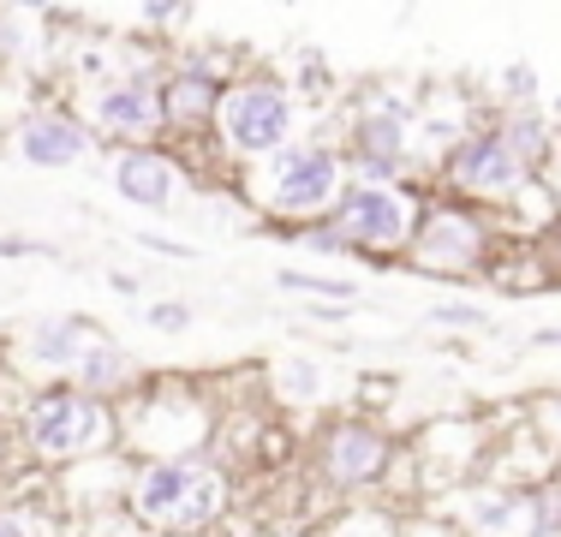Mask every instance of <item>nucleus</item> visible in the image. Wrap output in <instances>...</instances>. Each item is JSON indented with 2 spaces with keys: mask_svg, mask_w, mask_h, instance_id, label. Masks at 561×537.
Returning a JSON list of instances; mask_svg holds the SVG:
<instances>
[{
  "mask_svg": "<svg viewBox=\"0 0 561 537\" xmlns=\"http://www.w3.org/2000/svg\"><path fill=\"white\" fill-rule=\"evenodd\" d=\"M531 346H561V329H538V334H531Z\"/></svg>",
  "mask_w": 561,
  "mask_h": 537,
  "instance_id": "f704fd0d",
  "label": "nucleus"
},
{
  "mask_svg": "<svg viewBox=\"0 0 561 537\" xmlns=\"http://www.w3.org/2000/svg\"><path fill=\"white\" fill-rule=\"evenodd\" d=\"M168 66V60H162ZM162 66H114L102 84H90L84 119L96 132V150H150L162 144Z\"/></svg>",
  "mask_w": 561,
  "mask_h": 537,
  "instance_id": "9b49d317",
  "label": "nucleus"
},
{
  "mask_svg": "<svg viewBox=\"0 0 561 537\" xmlns=\"http://www.w3.org/2000/svg\"><path fill=\"white\" fill-rule=\"evenodd\" d=\"M108 185H114L119 204L162 215V209L180 204L185 156L168 150V144H150V150H114V156H108Z\"/></svg>",
  "mask_w": 561,
  "mask_h": 537,
  "instance_id": "2eb2a0df",
  "label": "nucleus"
},
{
  "mask_svg": "<svg viewBox=\"0 0 561 537\" xmlns=\"http://www.w3.org/2000/svg\"><path fill=\"white\" fill-rule=\"evenodd\" d=\"M108 287H114V293H126V299H131V293L144 287V275H126V268H114V275H108Z\"/></svg>",
  "mask_w": 561,
  "mask_h": 537,
  "instance_id": "473e14b6",
  "label": "nucleus"
},
{
  "mask_svg": "<svg viewBox=\"0 0 561 537\" xmlns=\"http://www.w3.org/2000/svg\"><path fill=\"white\" fill-rule=\"evenodd\" d=\"M114 424H119V454L131 466L138 460H192V454H216L221 407L192 376H150L144 395H131L114 412Z\"/></svg>",
  "mask_w": 561,
  "mask_h": 537,
  "instance_id": "20e7f679",
  "label": "nucleus"
},
{
  "mask_svg": "<svg viewBox=\"0 0 561 537\" xmlns=\"http://www.w3.org/2000/svg\"><path fill=\"white\" fill-rule=\"evenodd\" d=\"M538 258H543V263H550V275L561 281V215H556V227H550V233H543V239H538Z\"/></svg>",
  "mask_w": 561,
  "mask_h": 537,
  "instance_id": "7c9ffc66",
  "label": "nucleus"
},
{
  "mask_svg": "<svg viewBox=\"0 0 561 537\" xmlns=\"http://www.w3.org/2000/svg\"><path fill=\"white\" fill-rule=\"evenodd\" d=\"M496 251H502L496 215L460 204V197L431 192L424 221H419V233H412L407 263H400V268L431 275V281H454V287H472V281H484V268L496 263Z\"/></svg>",
  "mask_w": 561,
  "mask_h": 537,
  "instance_id": "0eeeda50",
  "label": "nucleus"
},
{
  "mask_svg": "<svg viewBox=\"0 0 561 537\" xmlns=\"http://www.w3.org/2000/svg\"><path fill=\"white\" fill-rule=\"evenodd\" d=\"M424 204H431V185L424 180H400V185L346 180V192L329 209V221L346 233L358 263H407V245L424 221Z\"/></svg>",
  "mask_w": 561,
  "mask_h": 537,
  "instance_id": "1a4fd4ad",
  "label": "nucleus"
},
{
  "mask_svg": "<svg viewBox=\"0 0 561 537\" xmlns=\"http://www.w3.org/2000/svg\"><path fill=\"white\" fill-rule=\"evenodd\" d=\"M526 185H538V173L519 168V156L496 138L490 114L478 119V126L466 132V138L454 144V150H448L443 161H436V173H431V192L460 197V204L490 209V215H502L519 192H526Z\"/></svg>",
  "mask_w": 561,
  "mask_h": 537,
  "instance_id": "9d476101",
  "label": "nucleus"
},
{
  "mask_svg": "<svg viewBox=\"0 0 561 537\" xmlns=\"http://www.w3.org/2000/svg\"><path fill=\"white\" fill-rule=\"evenodd\" d=\"M192 322H197V311H192L185 299H150V305H144V329L162 334V341H180V334H192Z\"/></svg>",
  "mask_w": 561,
  "mask_h": 537,
  "instance_id": "5701e85b",
  "label": "nucleus"
},
{
  "mask_svg": "<svg viewBox=\"0 0 561 537\" xmlns=\"http://www.w3.org/2000/svg\"><path fill=\"white\" fill-rule=\"evenodd\" d=\"M346 192V156L341 138H293L287 150H275L270 161L245 168L233 180V197L257 215L263 227H305L323 221Z\"/></svg>",
  "mask_w": 561,
  "mask_h": 537,
  "instance_id": "f03ea898",
  "label": "nucleus"
},
{
  "mask_svg": "<svg viewBox=\"0 0 561 537\" xmlns=\"http://www.w3.org/2000/svg\"><path fill=\"white\" fill-rule=\"evenodd\" d=\"M263 233H280V239H287L293 251H305V258L358 263V258H353V245H346V233H341L335 221H329V215H323V221H305V227H263Z\"/></svg>",
  "mask_w": 561,
  "mask_h": 537,
  "instance_id": "6ab92c4d",
  "label": "nucleus"
},
{
  "mask_svg": "<svg viewBox=\"0 0 561 537\" xmlns=\"http://www.w3.org/2000/svg\"><path fill=\"white\" fill-rule=\"evenodd\" d=\"M424 322H431V329H478L484 311H478L472 299H436V305H424Z\"/></svg>",
  "mask_w": 561,
  "mask_h": 537,
  "instance_id": "393cba45",
  "label": "nucleus"
},
{
  "mask_svg": "<svg viewBox=\"0 0 561 537\" xmlns=\"http://www.w3.org/2000/svg\"><path fill=\"white\" fill-rule=\"evenodd\" d=\"M400 537H460V532L436 507H412V514H400Z\"/></svg>",
  "mask_w": 561,
  "mask_h": 537,
  "instance_id": "bb28decb",
  "label": "nucleus"
},
{
  "mask_svg": "<svg viewBox=\"0 0 561 537\" xmlns=\"http://www.w3.org/2000/svg\"><path fill=\"white\" fill-rule=\"evenodd\" d=\"M275 537H329V514H305V519H287Z\"/></svg>",
  "mask_w": 561,
  "mask_h": 537,
  "instance_id": "c85d7f7f",
  "label": "nucleus"
},
{
  "mask_svg": "<svg viewBox=\"0 0 561 537\" xmlns=\"http://www.w3.org/2000/svg\"><path fill=\"white\" fill-rule=\"evenodd\" d=\"M400 436L382 419H365V412H341V419H323L305 448V478H311L317 495L329 502H377L382 478H389Z\"/></svg>",
  "mask_w": 561,
  "mask_h": 537,
  "instance_id": "423d86ee",
  "label": "nucleus"
},
{
  "mask_svg": "<svg viewBox=\"0 0 561 537\" xmlns=\"http://www.w3.org/2000/svg\"><path fill=\"white\" fill-rule=\"evenodd\" d=\"M496 107H543V84L531 60H507L496 72Z\"/></svg>",
  "mask_w": 561,
  "mask_h": 537,
  "instance_id": "4be33fe9",
  "label": "nucleus"
},
{
  "mask_svg": "<svg viewBox=\"0 0 561 537\" xmlns=\"http://www.w3.org/2000/svg\"><path fill=\"white\" fill-rule=\"evenodd\" d=\"M293 138H299V90H293V78L275 72V66H245L227 84L204 156L239 180L245 168H257L275 150H287Z\"/></svg>",
  "mask_w": 561,
  "mask_h": 537,
  "instance_id": "7ed1b4c3",
  "label": "nucleus"
},
{
  "mask_svg": "<svg viewBox=\"0 0 561 537\" xmlns=\"http://www.w3.org/2000/svg\"><path fill=\"white\" fill-rule=\"evenodd\" d=\"M490 126H496V138L519 156V168L538 173V180L561 161V126L543 107H490Z\"/></svg>",
  "mask_w": 561,
  "mask_h": 537,
  "instance_id": "f3484780",
  "label": "nucleus"
},
{
  "mask_svg": "<svg viewBox=\"0 0 561 537\" xmlns=\"http://www.w3.org/2000/svg\"><path fill=\"white\" fill-rule=\"evenodd\" d=\"M275 287L280 293H299V299H317V305H353L358 287L346 275H323V268H275Z\"/></svg>",
  "mask_w": 561,
  "mask_h": 537,
  "instance_id": "412c9836",
  "label": "nucleus"
},
{
  "mask_svg": "<svg viewBox=\"0 0 561 537\" xmlns=\"http://www.w3.org/2000/svg\"><path fill=\"white\" fill-rule=\"evenodd\" d=\"M102 322L90 311H55V317H31L12 329L7 341V365L24 388H55V382H72L78 358L102 341Z\"/></svg>",
  "mask_w": 561,
  "mask_h": 537,
  "instance_id": "f8f14e48",
  "label": "nucleus"
},
{
  "mask_svg": "<svg viewBox=\"0 0 561 537\" xmlns=\"http://www.w3.org/2000/svg\"><path fill=\"white\" fill-rule=\"evenodd\" d=\"M197 7H180V0H144L138 7V24H150L156 36H168V24H192Z\"/></svg>",
  "mask_w": 561,
  "mask_h": 537,
  "instance_id": "a878e982",
  "label": "nucleus"
},
{
  "mask_svg": "<svg viewBox=\"0 0 561 537\" xmlns=\"http://www.w3.org/2000/svg\"><path fill=\"white\" fill-rule=\"evenodd\" d=\"M36 537H90L84 526H36Z\"/></svg>",
  "mask_w": 561,
  "mask_h": 537,
  "instance_id": "72a5a7b5",
  "label": "nucleus"
},
{
  "mask_svg": "<svg viewBox=\"0 0 561 537\" xmlns=\"http://www.w3.org/2000/svg\"><path fill=\"white\" fill-rule=\"evenodd\" d=\"M0 258H43V239H24V233H0Z\"/></svg>",
  "mask_w": 561,
  "mask_h": 537,
  "instance_id": "c756f323",
  "label": "nucleus"
},
{
  "mask_svg": "<svg viewBox=\"0 0 561 537\" xmlns=\"http://www.w3.org/2000/svg\"><path fill=\"white\" fill-rule=\"evenodd\" d=\"M19 442L36 466H84V460H102V454H119V424H114V407L78 395L72 382H55V388H24L19 400Z\"/></svg>",
  "mask_w": 561,
  "mask_h": 537,
  "instance_id": "39448f33",
  "label": "nucleus"
},
{
  "mask_svg": "<svg viewBox=\"0 0 561 537\" xmlns=\"http://www.w3.org/2000/svg\"><path fill=\"white\" fill-rule=\"evenodd\" d=\"M245 72L239 66L233 48H216V43H192L180 54H168L162 66V84H156V96H162V144L168 150H204L209 144V126H216L221 114V96L227 84Z\"/></svg>",
  "mask_w": 561,
  "mask_h": 537,
  "instance_id": "6e6552de",
  "label": "nucleus"
},
{
  "mask_svg": "<svg viewBox=\"0 0 561 537\" xmlns=\"http://www.w3.org/2000/svg\"><path fill=\"white\" fill-rule=\"evenodd\" d=\"M329 537H400V514L382 507V502L329 507Z\"/></svg>",
  "mask_w": 561,
  "mask_h": 537,
  "instance_id": "aec40b11",
  "label": "nucleus"
},
{
  "mask_svg": "<svg viewBox=\"0 0 561 537\" xmlns=\"http://www.w3.org/2000/svg\"><path fill=\"white\" fill-rule=\"evenodd\" d=\"M490 448H496V430H490L484 419H466V412H448V419H431L412 436V454H419L424 466V483H431V502L443 490H454V483H472L484 478L490 466ZM424 502V507H431Z\"/></svg>",
  "mask_w": 561,
  "mask_h": 537,
  "instance_id": "ddd939ff",
  "label": "nucleus"
},
{
  "mask_svg": "<svg viewBox=\"0 0 561 537\" xmlns=\"http://www.w3.org/2000/svg\"><path fill=\"white\" fill-rule=\"evenodd\" d=\"M31 48H36L31 19H24V12H12V7H0V72H12V66H19Z\"/></svg>",
  "mask_w": 561,
  "mask_h": 537,
  "instance_id": "b1692460",
  "label": "nucleus"
},
{
  "mask_svg": "<svg viewBox=\"0 0 561 537\" xmlns=\"http://www.w3.org/2000/svg\"><path fill=\"white\" fill-rule=\"evenodd\" d=\"M144 382H150V365H144L126 341H114V334H102V341L78 358V370H72L78 395L102 400V407H114V412L126 407L131 395H144Z\"/></svg>",
  "mask_w": 561,
  "mask_h": 537,
  "instance_id": "dca6fc26",
  "label": "nucleus"
},
{
  "mask_svg": "<svg viewBox=\"0 0 561 537\" xmlns=\"http://www.w3.org/2000/svg\"><path fill=\"white\" fill-rule=\"evenodd\" d=\"M270 382H275V400H287V407H311V400L323 395L329 370H323V358H305V353H293V358H275Z\"/></svg>",
  "mask_w": 561,
  "mask_h": 537,
  "instance_id": "a211bd4d",
  "label": "nucleus"
},
{
  "mask_svg": "<svg viewBox=\"0 0 561 537\" xmlns=\"http://www.w3.org/2000/svg\"><path fill=\"white\" fill-rule=\"evenodd\" d=\"M138 245H144V251H162V258H192L185 245H173V239H156V233H138Z\"/></svg>",
  "mask_w": 561,
  "mask_h": 537,
  "instance_id": "2f4dec72",
  "label": "nucleus"
},
{
  "mask_svg": "<svg viewBox=\"0 0 561 537\" xmlns=\"http://www.w3.org/2000/svg\"><path fill=\"white\" fill-rule=\"evenodd\" d=\"M12 156L24 161V168H78V161L96 156V132H90L84 107L60 102V96H43L31 102L19 119H12Z\"/></svg>",
  "mask_w": 561,
  "mask_h": 537,
  "instance_id": "4468645a",
  "label": "nucleus"
},
{
  "mask_svg": "<svg viewBox=\"0 0 561 537\" xmlns=\"http://www.w3.org/2000/svg\"><path fill=\"white\" fill-rule=\"evenodd\" d=\"M233 466L221 454L192 460H138L126 483V519L144 537H209L233 514Z\"/></svg>",
  "mask_w": 561,
  "mask_h": 537,
  "instance_id": "f257e3e1",
  "label": "nucleus"
},
{
  "mask_svg": "<svg viewBox=\"0 0 561 537\" xmlns=\"http://www.w3.org/2000/svg\"><path fill=\"white\" fill-rule=\"evenodd\" d=\"M36 526L43 519H31L19 502H0V537H36Z\"/></svg>",
  "mask_w": 561,
  "mask_h": 537,
  "instance_id": "cd10ccee",
  "label": "nucleus"
}]
</instances>
